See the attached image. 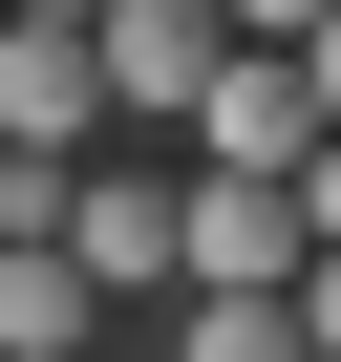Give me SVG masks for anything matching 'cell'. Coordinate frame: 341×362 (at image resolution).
<instances>
[{
  "label": "cell",
  "mask_w": 341,
  "mask_h": 362,
  "mask_svg": "<svg viewBox=\"0 0 341 362\" xmlns=\"http://www.w3.org/2000/svg\"><path fill=\"white\" fill-rule=\"evenodd\" d=\"M86 43H107V107H128V128H192L214 64H235V0H107Z\"/></svg>",
  "instance_id": "obj_1"
},
{
  "label": "cell",
  "mask_w": 341,
  "mask_h": 362,
  "mask_svg": "<svg viewBox=\"0 0 341 362\" xmlns=\"http://www.w3.org/2000/svg\"><path fill=\"white\" fill-rule=\"evenodd\" d=\"M22 22H107V0H22Z\"/></svg>",
  "instance_id": "obj_13"
},
{
  "label": "cell",
  "mask_w": 341,
  "mask_h": 362,
  "mask_svg": "<svg viewBox=\"0 0 341 362\" xmlns=\"http://www.w3.org/2000/svg\"><path fill=\"white\" fill-rule=\"evenodd\" d=\"M299 214H320V256H341V128H320V149H299Z\"/></svg>",
  "instance_id": "obj_9"
},
{
  "label": "cell",
  "mask_w": 341,
  "mask_h": 362,
  "mask_svg": "<svg viewBox=\"0 0 341 362\" xmlns=\"http://www.w3.org/2000/svg\"><path fill=\"white\" fill-rule=\"evenodd\" d=\"M299 341H320V362H341V256H299Z\"/></svg>",
  "instance_id": "obj_10"
},
{
  "label": "cell",
  "mask_w": 341,
  "mask_h": 362,
  "mask_svg": "<svg viewBox=\"0 0 341 362\" xmlns=\"http://www.w3.org/2000/svg\"><path fill=\"white\" fill-rule=\"evenodd\" d=\"M86 214V149H0V235H64Z\"/></svg>",
  "instance_id": "obj_8"
},
{
  "label": "cell",
  "mask_w": 341,
  "mask_h": 362,
  "mask_svg": "<svg viewBox=\"0 0 341 362\" xmlns=\"http://www.w3.org/2000/svg\"><path fill=\"white\" fill-rule=\"evenodd\" d=\"M64 256L128 298V277H192V170H107L86 149V214H64Z\"/></svg>",
  "instance_id": "obj_3"
},
{
  "label": "cell",
  "mask_w": 341,
  "mask_h": 362,
  "mask_svg": "<svg viewBox=\"0 0 341 362\" xmlns=\"http://www.w3.org/2000/svg\"><path fill=\"white\" fill-rule=\"evenodd\" d=\"M0 22H22V0H0Z\"/></svg>",
  "instance_id": "obj_15"
},
{
  "label": "cell",
  "mask_w": 341,
  "mask_h": 362,
  "mask_svg": "<svg viewBox=\"0 0 341 362\" xmlns=\"http://www.w3.org/2000/svg\"><path fill=\"white\" fill-rule=\"evenodd\" d=\"M235 43H320V0H235Z\"/></svg>",
  "instance_id": "obj_11"
},
{
  "label": "cell",
  "mask_w": 341,
  "mask_h": 362,
  "mask_svg": "<svg viewBox=\"0 0 341 362\" xmlns=\"http://www.w3.org/2000/svg\"><path fill=\"white\" fill-rule=\"evenodd\" d=\"M299 149H320L299 43H235V64H214V107H192V170H299Z\"/></svg>",
  "instance_id": "obj_5"
},
{
  "label": "cell",
  "mask_w": 341,
  "mask_h": 362,
  "mask_svg": "<svg viewBox=\"0 0 341 362\" xmlns=\"http://www.w3.org/2000/svg\"><path fill=\"white\" fill-rule=\"evenodd\" d=\"M320 214H299V170H192V277L214 298H299Z\"/></svg>",
  "instance_id": "obj_2"
},
{
  "label": "cell",
  "mask_w": 341,
  "mask_h": 362,
  "mask_svg": "<svg viewBox=\"0 0 341 362\" xmlns=\"http://www.w3.org/2000/svg\"><path fill=\"white\" fill-rule=\"evenodd\" d=\"M170 362H320V341H299V298H214V277H192V320H170Z\"/></svg>",
  "instance_id": "obj_7"
},
{
  "label": "cell",
  "mask_w": 341,
  "mask_h": 362,
  "mask_svg": "<svg viewBox=\"0 0 341 362\" xmlns=\"http://www.w3.org/2000/svg\"><path fill=\"white\" fill-rule=\"evenodd\" d=\"M86 362H128V341H86Z\"/></svg>",
  "instance_id": "obj_14"
},
{
  "label": "cell",
  "mask_w": 341,
  "mask_h": 362,
  "mask_svg": "<svg viewBox=\"0 0 341 362\" xmlns=\"http://www.w3.org/2000/svg\"><path fill=\"white\" fill-rule=\"evenodd\" d=\"M0 149H107V43L86 22H0Z\"/></svg>",
  "instance_id": "obj_4"
},
{
  "label": "cell",
  "mask_w": 341,
  "mask_h": 362,
  "mask_svg": "<svg viewBox=\"0 0 341 362\" xmlns=\"http://www.w3.org/2000/svg\"><path fill=\"white\" fill-rule=\"evenodd\" d=\"M86 341H107V277L64 235H0V362H86Z\"/></svg>",
  "instance_id": "obj_6"
},
{
  "label": "cell",
  "mask_w": 341,
  "mask_h": 362,
  "mask_svg": "<svg viewBox=\"0 0 341 362\" xmlns=\"http://www.w3.org/2000/svg\"><path fill=\"white\" fill-rule=\"evenodd\" d=\"M299 86H320V128H341V0H320V43H299Z\"/></svg>",
  "instance_id": "obj_12"
}]
</instances>
